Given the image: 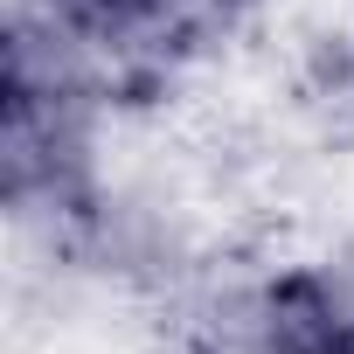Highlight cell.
Returning a JSON list of instances; mask_svg holds the SVG:
<instances>
[{
	"label": "cell",
	"mask_w": 354,
	"mask_h": 354,
	"mask_svg": "<svg viewBox=\"0 0 354 354\" xmlns=\"http://www.w3.org/2000/svg\"><path fill=\"white\" fill-rule=\"evenodd\" d=\"M49 8H56L70 28L97 35V42H125V35H153V28H167L174 15L188 8V0H49Z\"/></svg>",
	"instance_id": "cell-1"
}]
</instances>
